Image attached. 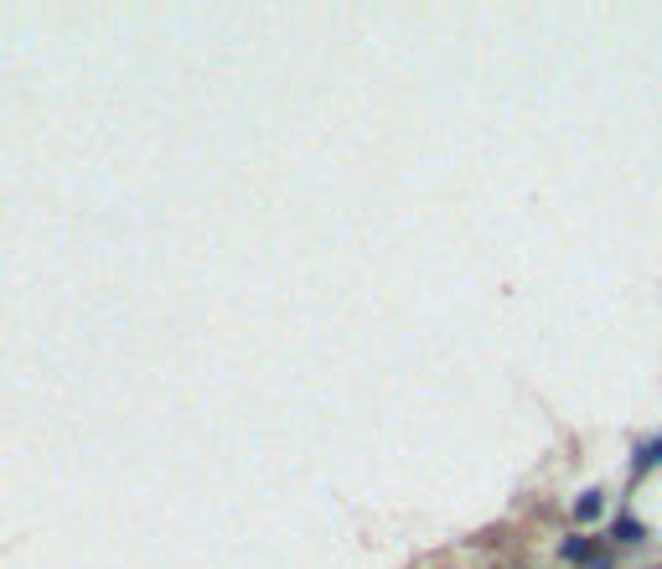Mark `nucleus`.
I'll use <instances>...</instances> for the list:
<instances>
[{
    "mask_svg": "<svg viewBox=\"0 0 662 569\" xmlns=\"http://www.w3.org/2000/svg\"><path fill=\"white\" fill-rule=\"evenodd\" d=\"M600 513H606V492H600V487H585V492L575 497V518H580V523H595Z\"/></svg>",
    "mask_w": 662,
    "mask_h": 569,
    "instance_id": "nucleus-1",
    "label": "nucleus"
},
{
    "mask_svg": "<svg viewBox=\"0 0 662 569\" xmlns=\"http://www.w3.org/2000/svg\"><path fill=\"white\" fill-rule=\"evenodd\" d=\"M657 461H662V435L647 440V445H637V456H631V476H647Z\"/></svg>",
    "mask_w": 662,
    "mask_h": 569,
    "instance_id": "nucleus-2",
    "label": "nucleus"
},
{
    "mask_svg": "<svg viewBox=\"0 0 662 569\" xmlns=\"http://www.w3.org/2000/svg\"><path fill=\"white\" fill-rule=\"evenodd\" d=\"M616 538H621V544H642L647 528H642L637 518H616Z\"/></svg>",
    "mask_w": 662,
    "mask_h": 569,
    "instance_id": "nucleus-3",
    "label": "nucleus"
},
{
    "mask_svg": "<svg viewBox=\"0 0 662 569\" xmlns=\"http://www.w3.org/2000/svg\"><path fill=\"white\" fill-rule=\"evenodd\" d=\"M590 538H564V559H575V564H590Z\"/></svg>",
    "mask_w": 662,
    "mask_h": 569,
    "instance_id": "nucleus-4",
    "label": "nucleus"
},
{
    "mask_svg": "<svg viewBox=\"0 0 662 569\" xmlns=\"http://www.w3.org/2000/svg\"><path fill=\"white\" fill-rule=\"evenodd\" d=\"M585 569H616V559H611V554H600V549H595V554H590V564H585Z\"/></svg>",
    "mask_w": 662,
    "mask_h": 569,
    "instance_id": "nucleus-5",
    "label": "nucleus"
}]
</instances>
